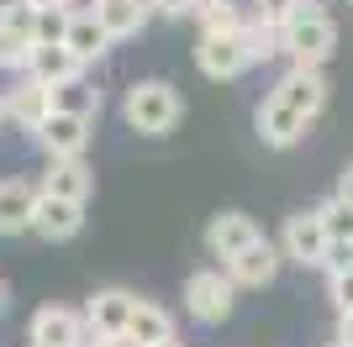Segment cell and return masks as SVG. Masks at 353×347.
<instances>
[{
    "mask_svg": "<svg viewBox=\"0 0 353 347\" xmlns=\"http://www.w3.org/2000/svg\"><path fill=\"white\" fill-rule=\"evenodd\" d=\"M338 48V27L322 11V0H295V16L280 27V53L290 58V69H322Z\"/></svg>",
    "mask_w": 353,
    "mask_h": 347,
    "instance_id": "6da1fadb",
    "label": "cell"
},
{
    "mask_svg": "<svg viewBox=\"0 0 353 347\" xmlns=\"http://www.w3.org/2000/svg\"><path fill=\"white\" fill-rule=\"evenodd\" d=\"M127 127L132 132H148V137H163V132L179 127V116H185V101H179L174 85H163V79H143V85L127 90Z\"/></svg>",
    "mask_w": 353,
    "mask_h": 347,
    "instance_id": "7a4b0ae2",
    "label": "cell"
},
{
    "mask_svg": "<svg viewBox=\"0 0 353 347\" xmlns=\"http://www.w3.org/2000/svg\"><path fill=\"white\" fill-rule=\"evenodd\" d=\"M232 300H237V284L221 269H195L185 279V311L201 326H221V321L232 316Z\"/></svg>",
    "mask_w": 353,
    "mask_h": 347,
    "instance_id": "3957f363",
    "label": "cell"
},
{
    "mask_svg": "<svg viewBox=\"0 0 353 347\" xmlns=\"http://www.w3.org/2000/svg\"><path fill=\"white\" fill-rule=\"evenodd\" d=\"M132 305H137L132 289H117V284H111V289H95V295H90V305L79 311V316H85L90 342H127Z\"/></svg>",
    "mask_w": 353,
    "mask_h": 347,
    "instance_id": "277c9868",
    "label": "cell"
},
{
    "mask_svg": "<svg viewBox=\"0 0 353 347\" xmlns=\"http://www.w3.org/2000/svg\"><path fill=\"white\" fill-rule=\"evenodd\" d=\"M32 43H37V11L27 0L0 6V69H27Z\"/></svg>",
    "mask_w": 353,
    "mask_h": 347,
    "instance_id": "5b68a950",
    "label": "cell"
},
{
    "mask_svg": "<svg viewBox=\"0 0 353 347\" xmlns=\"http://www.w3.org/2000/svg\"><path fill=\"white\" fill-rule=\"evenodd\" d=\"M269 101H280L301 121H316L322 105H327V74L322 69H285V79L269 90Z\"/></svg>",
    "mask_w": 353,
    "mask_h": 347,
    "instance_id": "8992f818",
    "label": "cell"
},
{
    "mask_svg": "<svg viewBox=\"0 0 353 347\" xmlns=\"http://www.w3.org/2000/svg\"><path fill=\"white\" fill-rule=\"evenodd\" d=\"M27 342L32 347H85L90 332H85V316L74 305H43L27 326Z\"/></svg>",
    "mask_w": 353,
    "mask_h": 347,
    "instance_id": "52a82bcc",
    "label": "cell"
},
{
    "mask_svg": "<svg viewBox=\"0 0 353 347\" xmlns=\"http://www.w3.org/2000/svg\"><path fill=\"white\" fill-rule=\"evenodd\" d=\"M280 258H295V263H306V269H322V258H327V231H322V221H316V211H295V216L285 221Z\"/></svg>",
    "mask_w": 353,
    "mask_h": 347,
    "instance_id": "ba28073f",
    "label": "cell"
},
{
    "mask_svg": "<svg viewBox=\"0 0 353 347\" xmlns=\"http://www.w3.org/2000/svg\"><path fill=\"white\" fill-rule=\"evenodd\" d=\"M264 237V231L253 227V216H243V211H221V216H211L206 221V253L211 258H221V263H232L243 247H253Z\"/></svg>",
    "mask_w": 353,
    "mask_h": 347,
    "instance_id": "9c48e42d",
    "label": "cell"
},
{
    "mask_svg": "<svg viewBox=\"0 0 353 347\" xmlns=\"http://www.w3.org/2000/svg\"><path fill=\"white\" fill-rule=\"evenodd\" d=\"M32 137L48 147V158H53V163H59V158H85V147H90V121H85V116H59V111H48V121L32 132Z\"/></svg>",
    "mask_w": 353,
    "mask_h": 347,
    "instance_id": "30bf717a",
    "label": "cell"
},
{
    "mask_svg": "<svg viewBox=\"0 0 353 347\" xmlns=\"http://www.w3.org/2000/svg\"><path fill=\"white\" fill-rule=\"evenodd\" d=\"M274 274H280V247L269 242V237H259L253 247H243V253L227 263V279L243 284V289H264Z\"/></svg>",
    "mask_w": 353,
    "mask_h": 347,
    "instance_id": "8fae6325",
    "label": "cell"
},
{
    "mask_svg": "<svg viewBox=\"0 0 353 347\" xmlns=\"http://www.w3.org/2000/svg\"><path fill=\"white\" fill-rule=\"evenodd\" d=\"M79 227H85V205L37 195V211H32V231H37V237H48V242H69Z\"/></svg>",
    "mask_w": 353,
    "mask_h": 347,
    "instance_id": "7c38bea8",
    "label": "cell"
},
{
    "mask_svg": "<svg viewBox=\"0 0 353 347\" xmlns=\"http://www.w3.org/2000/svg\"><path fill=\"white\" fill-rule=\"evenodd\" d=\"M90 185H95V174L85 169V158H59V163H48L37 195H53V200L85 205V200H90Z\"/></svg>",
    "mask_w": 353,
    "mask_h": 347,
    "instance_id": "4fadbf2b",
    "label": "cell"
},
{
    "mask_svg": "<svg viewBox=\"0 0 353 347\" xmlns=\"http://www.w3.org/2000/svg\"><path fill=\"white\" fill-rule=\"evenodd\" d=\"M90 11H95V21H101L105 37H111V43H121V37H137V32L148 27L153 6H148V0H95Z\"/></svg>",
    "mask_w": 353,
    "mask_h": 347,
    "instance_id": "5bb4252c",
    "label": "cell"
},
{
    "mask_svg": "<svg viewBox=\"0 0 353 347\" xmlns=\"http://www.w3.org/2000/svg\"><path fill=\"white\" fill-rule=\"evenodd\" d=\"M32 211H37V185H27V179H0V237L32 231Z\"/></svg>",
    "mask_w": 353,
    "mask_h": 347,
    "instance_id": "9a60e30c",
    "label": "cell"
},
{
    "mask_svg": "<svg viewBox=\"0 0 353 347\" xmlns=\"http://www.w3.org/2000/svg\"><path fill=\"white\" fill-rule=\"evenodd\" d=\"M0 111L11 116L21 132H37L48 121V111H53V101H48V90L37 79H21V85H11V95H0Z\"/></svg>",
    "mask_w": 353,
    "mask_h": 347,
    "instance_id": "2e32d148",
    "label": "cell"
},
{
    "mask_svg": "<svg viewBox=\"0 0 353 347\" xmlns=\"http://www.w3.org/2000/svg\"><path fill=\"white\" fill-rule=\"evenodd\" d=\"M253 127H259V137H264V147H295L301 137H306L311 121H301L295 111H285L280 101H259V116H253Z\"/></svg>",
    "mask_w": 353,
    "mask_h": 347,
    "instance_id": "e0dca14e",
    "label": "cell"
},
{
    "mask_svg": "<svg viewBox=\"0 0 353 347\" xmlns=\"http://www.w3.org/2000/svg\"><path fill=\"white\" fill-rule=\"evenodd\" d=\"M195 63H201L206 79H237V74L248 69L237 37H201V43H195Z\"/></svg>",
    "mask_w": 353,
    "mask_h": 347,
    "instance_id": "ac0fdd59",
    "label": "cell"
},
{
    "mask_svg": "<svg viewBox=\"0 0 353 347\" xmlns=\"http://www.w3.org/2000/svg\"><path fill=\"white\" fill-rule=\"evenodd\" d=\"M63 48H69V58L79 63V69H85V63H95V58H105L111 37L101 32L95 11H74V16H69V32H63Z\"/></svg>",
    "mask_w": 353,
    "mask_h": 347,
    "instance_id": "d6986e66",
    "label": "cell"
},
{
    "mask_svg": "<svg viewBox=\"0 0 353 347\" xmlns=\"http://www.w3.org/2000/svg\"><path fill=\"white\" fill-rule=\"evenodd\" d=\"M79 74V63L69 58V48L63 43H32V58H27V79H37L43 90L63 85V79H74Z\"/></svg>",
    "mask_w": 353,
    "mask_h": 347,
    "instance_id": "ffe728a7",
    "label": "cell"
},
{
    "mask_svg": "<svg viewBox=\"0 0 353 347\" xmlns=\"http://www.w3.org/2000/svg\"><path fill=\"white\" fill-rule=\"evenodd\" d=\"M169 337H174V316L153 300H137L132 321H127V347H153V342H169Z\"/></svg>",
    "mask_w": 353,
    "mask_h": 347,
    "instance_id": "44dd1931",
    "label": "cell"
},
{
    "mask_svg": "<svg viewBox=\"0 0 353 347\" xmlns=\"http://www.w3.org/2000/svg\"><path fill=\"white\" fill-rule=\"evenodd\" d=\"M48 101H53L59 116H85V121H95V111H101V90L90 85L85 74H74V79H63V85L48 90Z\"/></svg>",
    "mask_w": 353,
    "mask_h": 347,
    "instance_id": "7402d4cb",
    "label": "cell"
},
{
    "mask_svg": "<svg viewBox=\"0 0 353 347\" xmlns=\"http://www.w3.org/2000/svg\"><path fill=\"white\" fill-rule=\"evenodd\" d=\"M195 21H201V37H237V32L248 27V16H243L237 0H201Z\"/></svg>",
    "mask_w": 353,
    "mask_h": 347,
    "instance_id": "603a6c76",
    "label": "cell"
},
{
    "mask_svg": "<svg viewBox=\"0 0 353 347\" xmlns=\"http://www.w3.org/2000/svg\"><path fill=\"white\" fill-rule=\"evenodd\" d=\"M316 211V221H322V231H327V242H353V211L343 200H332L327 195L322 205H311Z\"/></svg>",
    "mask_w": 353,
    "mask_h": 347,
    "instance_id": "cb8c5ba5",
    "label": "cell"
},
{
    "mask_svg": "<svg viewBox=\"0 0 353 347\" xmlns=\"http://www.w3.org/2000/svg\"><path fill=\"white\" fill-rule=\"evenodd\" d=\"M237 43H243V58H248V63H264V58L280 53V32H269V27H259V21H248V27L237 32Z\"/></svg>",
    "mask_w": 353,
    "mask_h": 347,
    "instance_id": "d4e9b609",
    "label": "cell"
},
{
    "mask_svg": "<svg viewBox=\"0 0 353 347\" xmlns=\"http://www.w3.org/2000/svg\"><path fill=\"white\" fill-rule=\"evenodd\" d=\"M290 16H295V0H259L253 21H259V27H269V32H280Z\"/></svg>",
    "mask_w": 353,
    "mask_h": 347,
    "instance_id": "484cf974",
    "label": "cell"
},
{
    "mask_svg": "<svg viewBox=\"0 0 353 347\" xmlns=\"http://www.w3.org/2000/svg\"><path fill=\"white\" fill-rule=\"evenodd\" d=\"M69 16H74V6H69V11H37V43H63Z\"/></svg>",
    "mask_w": 353,
    "mask_h": 347,
    "instance_id": "4316f807",
    "label": "cell"
},
{
    "mask_svg": "<svg viewBox=\"0 0 353 347\" xmlns=\"http://www.w3.org/2000/svg\"><path fill=\"white\" fill-rule=\"evenodd\" d=\"M327 295H332V305L343 311H353V269H338V274H327Z\"/></svg>",
    "mask_w": 353,
    "mask_h": 347,
    "instance_id": "83f0119b",
    "label": "cell"
},
{
    "mask_svg": "<svg viewBox=\"0 0 353 347\" xmlns=\"http://www.w3.org/2000/svg\"><path fill=\"white\" fill-rule=\"evenodd\" d=\"M322 269H327V274H338V269H353V242H327Z\"/></svg>",
    "mask_w": 353,
    "mask_h": 347,
    "instance_id": "f1b7e54d",
    "label": "cell"
},
{
    "mask_svg": "<svg viewBox=\"0 0 353 347\" xmlns=\"http://www.w3.org/2000/svg\"><path fill=\"white\" fill-rule=\"evenodd\" d=\"M153 11H163V16H195V6L201 0H148Z\"/></svg>",
    "mask_w": 353,
    "mask_h": 347,
    "instance_id": "f546056e",
    "label": "cell"
},
{
    "mask_svg": "<svg viewBox=\"0 0 353 347\" xmlns=\"http://www.w3.org/2000/svg\"><path fill=\"white\" fill-rule=\"evenodd\" d=\"M332 200H343V205L353 211V163H348V169L338 174V189H332Z\"/></svg>",
    "mask_w": 353,
    "mask_h": 347,
    "instance_id": "4dcf8cb0",
    "label": "cell"
},
{
    "mask_svg": "<svg viewBox=\"0 0 353 347\" xmlns=\"http://www.w3.org/2000/svg\"><path fill=\"white\" fill-rule=\"evenodd\" d=\"M332 347H353V311L338 316V342H332Z\"/></svg>",
    "mask_w": 353,
    "mask_h": 347,
    "instance_id": "1f68e13d",
    "label": "cell"
},
{
    "mask_svg": "<svg viewBox=\"0 0 353 347\" xmlns=\"http://www.w3.org/2000/svg\"><path fill=\"white\" fill-rule=\"evenodd\" d=\"M32 11H69V0H27Z\"/></svg>",
    "mask_w": 353,
    "mask_h": 347,
    "instance_id": "d6a6232c",
    "label": "cell"
},
{
    "mask_svg": "<svg viewBox=\"0 0 353 347\" xmlns=\"http://www.w3.org/2000/svg\"><path fill=\"white\" fill-rule=\"evenodd\" d=\"M6 300H11V289H6V279H0V316H6Z\"/></svg>",
    "mask_w": 353,
    "mask_h": 347,
    "instance_id": "836d02e7",
    "label": "cell"
},
{
    "mask_svg": "<svg viewBox=\"0 0 353 347\" xmlns=\"http://www.w3.org/2000/svg\"><path fill=\"white\" fill-rule=\"evenodd\" d=\"M153 347H185V342H179V337H169V342H153Z\"/></svg>",
    "mask_w": 353,
    "mask_h": 347,
    "instance_id": "e575fe53",
    "label": "cell"
},
{
    "mask_svg": "<svg viewBox=\"0 0 353 347\" xmlns=\"http://www.w3.org/2000/svg\"><path fill=\"white\" fill-rule=\"evenodd\" d=\"M85 347H127V342H85Z\"/></svg>",
    "mask_w": 353,
    "mask_h": 347,
    "instance_id": "d590c367",
    "label": "cell"
},
{
    "mask_svg": "<svg viewBox=\"0 0 353 347\" xmlns=\"http://www.w3.org/2000/svg\"><path fill=\"white\" fill-rule=\"evenodd\" d=\"M0 121H6V111H0Z\"/></svg>",
    "mask_w": 353,
    "mask_h": 347,
    "instance_id": "8d00e7d4",
    "label": "cell"
},
{
    "mask_svg": "<svg viewBox=\"0 0 353 347\" xmlns=\"http://www.w3.org/2000/svg\"><path fill=\"white\" fill-rule=\"evenodd\" d=\"M90 6H95V0H90Z\"/></svg>",
    "mask_w": 353,
    "mask_h": 347,
    "instance_id": "74e56055",
    "label": "cell"
}]
</instances>
